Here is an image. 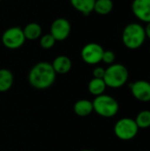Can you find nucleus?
<instances>
[{
    "instance_id": "obj_1",
    "label": "nucleus",
    "mask_w": 150,
    "mask_h": 151,
    "mask_svg": "<svg viewBox=\"0 0 150 151\" xmlns=\"http://www.w3.org/2000/svg\"><path fill=\"white\" fill-rule=\"evenodd\" d=\"M57 73L49 62H39L29 71L27 80L29 84L35 89L44 90L50 88L56 81Z\"/></svg>"
},
{
    "instance_id": "obj_2",
    "label": "nucleus",
    "mask_w": 150,
    "mask_h": 151,
    "mask_svg": "<svg viewBox=\"0 0 150 151\" xmlns=\"http://www.w3.org/2000/svg\"><path fill=\"white\" fill-rule=\"evenodd\" d=\"M145 27L139 23H130L125 27L122 33V42L130 50H137L146 40Z\"/></svg>"
},
{
    "instance_id": "obj_3",
    "label": "nucleus",
    "mask_w": 150,
    "mask_h": 151,
    "mask_svg": "<svg viewBox=\"0 0 150 151\" xmlns=\"http://www.w3.org/2000/svg\"><path fill=\"white\" fill-rule=\"evenodd\" d=\"M129 73L122 64H112L105 69L103 81L108 88H119L128 81Z\"/></svg>"
},
{
    "instance_id": "obj_4",
    "label": "nucleus",
    "mask_w": 150,
    "mask_h": 151,
    "mask_svg": "<svg viewBox=\"0 0 150 151\" xmlns=\"http://www.w3.org/2000/svg\"><path fill=\"white\" fill-rule=\"evenodd\" d=\"M94 111L100 117L110 119L115 117L119 111L118 102L109 95L103 94L92 101Z\"/></svg>"
},
{
    "instance_id": "obj_5",
    "label": "nucleus",
    "mask_w": 150,
    "mask_h": 151,
    "mask_svg": "<svg viewBox=\"0 0 150 151\" xmlns=\"http://www.w3.org/2000/svg\"><path fill=\"white\" fill-rule=\"evenodd\" d=\"M138 133L139 127L135 120L131 118H122L114 126V134L121 141H131L136 137Z\"/></svg>"
},
{
    "instance_id": "obj_6",
    "label": "nucleus",
    "mask_w": 150,
    "mask_h": 151,
    "mask_svg": "<svg viewBox=\"0 0 150 151\" xmlns=\"http://www.w3.org/2000/svg\"><path fill=\"white\" fill-rule=\"evenodd\" d=\"M1 40L5 48L10 50H17L25 43L26 38L21 27H11L3 33Z\"/></svg>"
},
{
    "instance_id": "obj_7",
    "label": "nucleus",
    "mask_w": 150,
    "mask_h": 151,
    "mask_svg": "<svg viewBox=\"0 0 150 151\" xmlns=\"http://www.w3.org/2000/svg\"><path fill=\"white\" fill-rule=\"evenodd\" d=\"M103 48L96 42H89L86 44L80 52L82 60L88 65H97L102 61Z\"/></svg>"
},
{
    "instance_id": "obj_8",
    "label": "nucleus",
    "mask_w": 150,
    "mask_h": 151,
    "mask_svg": "<svg viewBox=\"0 0 150 151\" xmlns=\"http://www.w3.org/2000/svg\"><path fill=\"white\" fill-rule=\"evenodd\" d=\"M71 23L65 18L56 19L50 26V35L55 38L56 41L65 40L71 33Z\"/></svg>"
},
{
    "instance_id": "obj_9",
    "label": "nucleus",
    "mask_w": 150,
    "mask_h": 151,
    "mask_svg": "<svg viewBox=\"0 0 150 151\" xmlns=\"http://www.w3.org/2000/svg\"><path fill=\"white\" fill-rule=\"evenodd\" d=\"M133 96L142 103L150 102V82L145 80H139L130 84Z\"/></svg>"
},
{
    "instance_id": "obj_10",
    "label": "nucleus",
    "mask_w": 150,
    "mask_h": 151,
    "mask_svg": "<svg viewBox=\"0 0 150 151\" xmlns=\"http://www.w3.org/2000/svg\"><path fill=\"white\" fill-rule=\"evenodd\" d=\"M132 11L134 16L142 22H150V0H133Z\"/></svg>"
},
{
    "instance_id": "obj_11",
    "label": "nucleus",
    "mask_w": 150,
    "mask_h": 151,
    "mask_svg": "<svg viewBox=\"0 0 150 151\" xmlns=\"http://www.w3.org/2000/svg\"><path fill=\"white\" fill-rule=\"evenodd\" d=\"M51 65L57 74H65L71 71L72 63L67 56L60 55L55 58Z\"/></svg>"
},
{
    "instance_id": "obj_12",
    "label": "nucleus",
    "mask_w": 150,
    "mask_h": 151,
    "mask_svg": "<svg viewBox=\"0 0 150 151\" xmlns=\"http://www.w3.org/2000/svg\"><path fill=\"white\" fill-rule=\"evenodd\" d=\"M74 113L81 118H85L89 116L93 111V103L88 99H80L78 100L73 105Z\"/></svg>"
},
{
    "instance_id": "obj_13",
    "label": "nucleus",
    "mask_w": 150,
    "mask_h": 151,
    "mask_svg": "<svg viewBox=\"0 0 150 151\" xmlns=\"http://www.w3.org/2000/svg\"><path fill=\"white\" fill-rule=\"evenodd\" d=\"M14 77L12 73L6 69L2 68L0 69V92L4 93L11 89L13 85Z\"/></svg>"
},
{
    "instance_id": "obj_14",
    "label": "nucleus",
    "mask_w": 150,
    "mask_h": 151,
    "mask_svg": "<svg viewBox=\"0 0 150 151\" xmlns=\"http://www.w3.org/2000/svg\"><path fill=\"white\" fill-rule=\"evenodd\" d=\"M72 5L84 15H89L94 11L95 0H70Z\"/></svg>"
},
{
    "instance_id": "obj_15",
    "label": "nucleus",
    "mask_w": 150,
    "mask_h": 151,
    "mask_svg": "<svg viewBox=\"0 0 150 151\" xmlns=\"http://www.w3.org/2000/svg\"><path fill=\"white\" fill-rule=\"evenodd\" d=\"M106 84L103 81V79H97V78H93L90 80L88 85V89L91 95H93L95 97L101 96L104 94L106 90Z\"/></svg>"
},
{
    "instance_id": "obj_16",
    "label": "nucleus",
    "mask_w": 150,
    "mask_h": 151,
    "mask_svg": "<svg viewBox=\"0 0 150 151\" xmlns=\"http://www.w3.org/2000/svg\"><path fill=\"white\" fill-rule=\"evenodd\" d=\"M42 27L35 22H31L28 23L24 28H23V33L25 35L26 40H36L39 37L42 36Z\"/></svg>"
},
{
    "instance_id": "obj_17",
    "label": "nucleus",
    "mask_w": 150,
    "mask_h": 151,
    "mask_svg": "<svg viewBox=\"0 0 150 151\" xmlns=\"http://www.w3.org/2000/svg\"><path fill=\"white\" fill-rule=\"evenodd\" d=\"M113 6L112 0H95L94 12L99 15H107L112 11Z\"/></svg>"
},
{
    "instance_id": "obj_18",
    "label": "nucleus",
    "mask_w": 150,
    "mask_h": 151,
    "mask_svg": "<svg viewBox=\"0 0 150 151\" xmlns=\"http://www.w3.org/2000/svg\"><path fill=\"white\" fill-rule=\"evenodd\" d=\"M134 120L139 129H147L150 127V111L144 110L140 111Z\"/></svg>"
},
{
    "instance_id": "obj_19",
    "label": "nucleus",
    "mask_w": 150,
    "mask_h": 151,
    "mask_svg": "<svg viewBox=\"0 0 150 151\" xmlns=\"http://www.w3.org/2000/svg\"><path fill=\"white\" fill-rule=\"evenodd\" d=\"M56 42L57 41L55 40V38L50 34H45V35L41 36L40 45L44 50H50L55 45Z\"/></svg>"
},
{
    "instance_id": "obj_20",
    "label": "nucleus",
    "mask_w": 150,
    "mask_h": 151,
    "mask_svg": "<svg viewBox=\"0 0 150 151\" xmlns=\"http://www.w3.org/2000/svg\"><path fill=\"white\" fill-rule=\"evenodd\" d=\"M116 56L115 53L111 50H104L103 54V58H102V61L107 65H112L114 64Z\"/></svg>"
},
{
    "instance_id": "obj_21",
    "label": "nucleus",
    "mask_w": 150,
    "mask_h": 151,
    "mask_svg": "<svg viewBox=\"0 0 150 151\" xmlns=\"http://www.w3.org/2000/svg\"><path fill=\"white\" fill-rule=\"evenodd\" d=\"M93 78H97V79H103L104 73H105V69L101 66H96L93 70Z\"/></svg>"
},
{
    "instance_id": "obj_22",
    "label": "nucleus",
    "mask_w": 150,
    "mask_h": 151,
    "mask_svg": "<svg viewBox=\"0 0 150 151\" xmlns=\"http://www.w3.org/2000/svg\"><path fill=\"white\" fill-rule=\"evenodd\" d=\"M145 32H146V36L150 39V22L147 24V27H145Z\"/></svg>"
},
{
    "instance_id": "obj_23",
    "label": "nucleus",
    "mask_w": 150,
    "mask_h": 151,
    "mask_svg": "<svg viewBox=\"0 0 150 151\" xmlns=\"http://www.w3.org/2000/svg\"><path fill=\"white\" fill-rule=\"evenodd\" d=\"M80 151H93V150H80Z\"/></svg>"
},
{
    "instance_id": "obj_24",
    "label": "nucleus",
    "mask_w": 150,
    "mask_h": 151,
    "mask_svg": "<svg viewBox=\"0 0 150 151\" xmlns=\"http://www.w3.org/2000/svg\"><path fill=\"white\" fill-rule=\"evenodd\" d=\"M149 53H150V46H149Z\"/></svg>"
},
{
    "instance_id": "obj_25",
    "label": "nucleus",
    "mask_w": 150,
    "mask_h": 151,
    "mask_svg": "<svg viewBox=\"0 0 150 151\" xmlns=\"http://www.w3.org/2000/svg\"><path fill=\"white\" fill-rule=\"evenodd\" d=\"M149 80H150V73H149Z\"/></svg>"
},
{
    "instance_id": "obj_26",
    "label": "nucleus",
    "mask_w": 150,
    "mask_h": 151,
    "mask_svg": "<svg viewBox=\"0 0 150 151\" xmlns=\"http://www.w3.org/2000/svg\"><path fill=\"white\" fill-rule=\"evenodd\" d=\"M141 151H146V150H141Z\"/></svg>"
},
{
    "instance_id": "obj_27",
    "label": "nucleus",
    "mask_w": 150,
    "mask_h": 151,
    "mask_svg": "<svg viewBox=\"0 0 150 151\" xmlns=\"http://www.w3.org/2000/svg\"><path fill=\"white\" fill-rule=\"evenodd\" d=\"M0 1H1V0H0Z\"/></svg>"
}]
</instances>
